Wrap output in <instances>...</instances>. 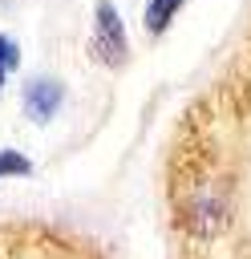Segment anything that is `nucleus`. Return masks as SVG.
<instances>
[{
  "mask_svg": "<svg viewBox=\"0 0 251 259\" xmlns=\"http://www.w3.org/2000/svg\"><path fill=\"white\" fill-rule=\"evenodd\" d=\"M231 219H235V186L227 174H215V170L194 174L174 194V227L194 243L219 239L231 227Z\"/></svg>",
  "mask_w": 251,
  "mask_h": 259,
  "instance_id": "obj_1",
  "label": "nucleus"
},
{
  "mask_svg": "<svg viewBox=\"0 0 251 259\" xmlns=\"http://www.w3.org/2000/svg\"><path fill=\"white\" fill-rule=\"evenodd\" d=\"M36 162L24 150H0V178H32Z\"/></svg>",
  "mask_w": 251,
  "mask_h": 259,
  "instance_id": "obj_5",
  "label": "nucleus"
},
{
  "mask_svg": "<svg viewBox=\"0 0 251 259\" xmlns=\"http://www.w3.org/2000/svg\"><path fill=\"white\" fill-rule=\"evenodd\" d=\"M89 53L105 69H126L130 65V32L113 0L93 4V28H89Z\"/></svg>",
  "mask_w": 251,
  "mask_h": 259,
  "instance_id": "obj_2",
  "label": "nucleus"
},
{
  "mask_svg": "<svg viewBox=\"0 0 251 259\" xmlns=\"http://www.w3.org/2000/svg\"><path fill=\"white\" fill-rule=\"evenodd\" d=\"M20 69V45L8 36V32H0V89L8 85V77Z\"/></svg>",
  "mask_w": 251,
  "mask_h": 259,
  "instance_id": "obj_6",
  "label": "nucleus"
},
{
  "mask_svg": "<svg viewBox=\"0 0 251 259\" xmlns=\"http://www.w3.org/2000/svg\"><path fill=\"white\" fill-rule=\"evenodd\" d=\"M182 4H186V0H146V8H142V28H146V36H162V32L174 24V16H178Z\"/></svg>",
  "mask_w": 251,
  "mask_h": 259,
  "instance_id": "obj_4",
  "label": "nucleus"
},
{
  "mask_svg": "<svg viewBox=\"0 0 251 259\" xmlns=\"http://www.w3.org/2000/svg\"><path fill=\"white\" fill-rule=\"evenodd\" d=\"M61 105H65V81L61 77L40 73V77H28L20 85V113L32 125H49L61 113Z\"/></svg>",
  "mask_w": 251,
  "mask_h": 259,
  "instance_id": "obj_3",
  "label": "nucleus"
}]
</instances>
